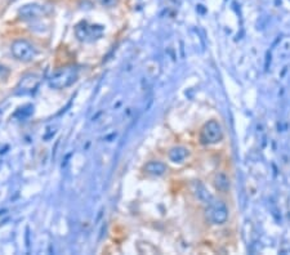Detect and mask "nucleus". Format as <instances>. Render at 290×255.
<instances>
[{"label": "nucleus", "instance_id": "nucleus-11", "mask_svg": "<svg viewBox=\"0 0 290 255\" xmlns=\"http://www.w3.org/2000/svg\"><path fill=\"white\" fill-rule=\"evenodd\" d=\"M99 3L106 8H112L118 4V0H99Z\"/></svg>", "mask_w": 290, "mask_h": 255}, {"label": "nucleus", "instance_id": "nucleus-5", "mask_svg": "<svg viewBox=\"0 0 290 255\" xmlns=\"http://www.w3.org/2000/svg\"><path fill=\"white\" fill-rule=\"evenodd\" d=\"M50 12L48 7L46 5H40V4L36 3H31V4H26V5H23V7L20 8L18 10V16L22 20H38V18H42V17H46L47 14Z\"/></svg>", "mask_w": 290, "mask_h": 255}, {"label": "nucleus", "instance_id": "nucleus-7", "mask_svg": "<svg viewBox=\"0 0 290 255\" xmlns=\"http://www.w3.org/2000/svg\"><path fill=\"white\" fill-rule=\"evenodd\" d=\"M40 84V78L38 75H34V74H29V75L23 76L21 79L20 84L17 85L16 93L20 95H27L33 94L36 92V89Z\"/></svg>", "mask_w": 290, "mask_h": 255}, {"label": "nucleus", "instance_id": "nucleus-3", "mask_svg": "<svg viewBox=\"0 0 290 255\" xmlns=\"http://www.w3.org/2000/svg\"><path fill=\"white\" fill-rule=\"evenodd\" d=\"M205 215L206 219L212 224H223L228 218L227 206H226L225 203L219 201V200H214L212 203H209Z\"/></svg>", "mask_w": 290, "mask_h": 255}, {"label": "nucleus", "instance_id": "nucleus-9", "mask_svg": "<svg viewBox=\"0 0 290 255\" xmlns=\"http://www.w3.org/2000/svg\"><path fill=\"white\" fill-rule=\"evenodd\" d=\"M169 160L172 163L176 164H181L183 161L186 160L187 157H189V150L186 147H182V146H178V147H174L169 151Z\"/></svg>", "mask_w": 290, "mask_h": 255}, {"label": "nucleus", "instance_id": "nucleus-4", "mask_svg": "<svg viewBox=\"0 0 290 255\" xmlns=\"http://www.w3.org/2000/svg\"><path fill=\"white\" fill-rule=\"evenodd\" d=\"M223 138V130L222 127L215 120L208 121L201 129L200 133V141L202 144H214L222 141Z\"/></svg>", "mask_w": 290, "mask_h": 255}, {"label": "nucleus", "instance_id": "nucleus-1", "mask_svg": "<svg viewBox=\"0 0 290 255\" xmlns=\"http://www.w3.org/2000/svg\"><path fill=\"white\" fill-rule=\"evenodd\" d=\"M79 76V70L75 66H65L61 69L55 70L52 75L49 76L48 84L50 88L61 90L72 85L76 82Z\"/></svg>", "mask_w": 290, "mask_h": 255}, {"label": "nucleus", "instance_id": "nucleus-8", "mask_svg": "<svg viewBox=\"0 0 290 255\" xmlns=\"http://www.w3.org/2000/svg\"><path fill=\"white\" fill-rule=\"evenodd\" d=\"M145 173L151 177H161L166 171V165L161 161H150L145 165Z\"/></svg>", "mask_w": 290, "mask_h": 255}, {"label": "nucleus", "instance_id": "nucleus-2", "mask_svg": "<svg viewBox=\"0 0 290 255\" xmlns=\"http://www.w3.org/2000/svg\"><path fill=\"white\" fill-rule=\"evenodd\" d=\"M12 54L21 62H31L36 57V48L25 39H18L12 44Z\"/></svg>", "mask_w": 290, "mask_h": 255}, {"label": "nucleus", "instance_id": "nucleus-10", "mask_svg": "<svg viewBox=\"0 0 290 255\" xmlns=\"http://www.w3.org/2000/svg\"><path fill=\"white\" fill-rule=\"evenodd\" d=\"M214 184L219 191H223V192H225V191H227L228 187H230V180H228V178L226 177L223 173L217 174L214 179Z\"/></svg>", "mask_w": 290, "mask_h": 255}, {"label": "nucleus", "instance_id": "nucleus-6", "mask_svg": "<svg viewBox=\"0 0 290 255\" xmlns=\"http://www.w3.org/2000/svg\"><path fill=\"white\" fill-rule=\"evenodd\" d=\"M103 33V27L95 26V25H88L87 22H82L76 26L75 34L76 38L82 42H88V40L98 39Z\"/></svg>", "mask_w": 290, "mask_h": 255}]
</instances>
